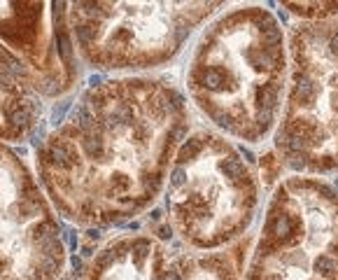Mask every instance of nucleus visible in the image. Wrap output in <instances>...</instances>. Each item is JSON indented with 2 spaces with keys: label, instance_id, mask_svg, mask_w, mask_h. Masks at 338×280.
<instances>
[{
  "label": "nucleus",
  "instance_id": "6e6552de",
  "mask_svg": "<svg viewBox=\"0 0 338 280\" xmlns=\"http://www.w3.org/2000/svg\"><path fill=\"white\" fill-rule=\"evenodd\" d=\"M65 2H0V66L42 96L77 79Z\"/></svg>",
  "mask_w": 338,
  "mask_h": 280
},
{
  "label": "nucleus",
  "instance_id": "423d86ee",
  "mask_svg": "<svg viewBox=\"0 0 338 280\" xmlns=\"http://www.w3.org/2000/svg\"><path fill=\"white\" fill-rule=\"evenodd\" d=\"M245 280H338V189L310 175L276 187Z\"/></svg>",
  "mask_w": 338,
  "mask_h": 280
},
{
  "label": "nucleus",
  "instance_id": "f257e3e1",
  "mask_svg": "<svg viewBox=\"0 0 338 280\" xmlns=\"http://www.w3.org/2000/svg\"><path fill=\"white\" fill-rule=\"evenodd\" d=\"M189 131L187 101L152 77L91 87L37 149V171L56 210L87 227L143 212L168 180Z\"/></svg>",
  "mask_w": 338,
  "mask_h": 280
},
{
  "label": "nucleus",
  "instance_id": "7ed1b4c3",
  "mask_svg": "<svg viewBox=\"0 0 338 280\" xmlns=\"http://www.w3.org/2000/svg\"><path fill=\"white\" fill-rule=\"evenodd\" d=\"M166 208L184 243L219 250L241 238L257 217V175L224 136L194 131L168 171Z\"/></svg>",
  "mask_w": 338,
  "mask_h": 280
},
{
  "label": "nucleus",
  "instance_id": "9d476101",
  "mask_svg": "<svg viewBox=\"0 0 338 280\" xmlns=\"http://www.w3.org/2000/svg\"><path fill=\"white\" fill-rule=\"evenodd\" d=\"M42 112L35 91L0 66V140L24 138Z\"/></svg>",
  "mask_w": 338,
  "mask_h": 280
},
{
  "label": "nucleus",
  "instance_id": "0eeeda50",
  "mask_svg": "<svg viewBox=\"0 0 338 280\" xmlns=\"http://www.w3.org/2000/svg\"><path fill=\"white\" fill-rule=\"evenodd\" d=\"M63 266L52 206L21 159L0 142V280H56Z\"/></svg>",
  "mask_w": 338,
  "mask_h": 280
},
{
  "label": "nucleus",
  "instance_id": "1a4fd4ad",
  "mask_svg": "<svg viewBox=\"0 0 338 280\" xmlns=\"http://www.w3.org/2000/svg\"><path fill=\"white\" fill-rule=\"evenodd\" d=\"M87 280H238L229 254H191L154 236H122L91 262Z\"/></svg>",
  "mask_w": 338,
  "mask_h": 280
},
{
  "label": "nucleus",
  "instance_id": "9b49d317",
  "mask_svg": "<svg viewBox=\"0 0 338 280\" xmlns=\"http://www.w3.org/2000/svg\"><path fill=\"white\" fill-rule=\"evenodd\" d=\"M292 14L301 17V21H327L338 19V2H287Z\"/></svg>",
  "mask_w": 338,
  "mask_h": 280
},
{
  "label": "nucleus",
  "instance_id": "f03ea898",
  "mask_svg": "<svg viewBox=\"0 0 338 280\" xmlns=\"http://www.w3.org/2000/svg\"><path fill=\"white\" fill-rule=\"evenodd\" d=\"M289 52L268 9L224 12L203 31L187 70L194 105L224 136L259 142L277 126Z\"/></svg>",
  "mask_w": 338,
  "mask_h": 280
},
{
  "label": "nucleus",
  "instance_id": "20e7f679",
  "mask_svg": "<svg viewBox=\"0 0 338 280\" xmlns=\"http://www.w3.org/2000/svg\"><path fill=\"white\" fill-rule=\"evenodd\" d=\"M289 84L276 126V157L301 175L338 171V19L289 31Z\"/></svg>",
  "mask_w": 338,
  "mask_h": 280
},
{
  "label": "nucleus",
  "instance_id": "39448f33",
  "mask_svg": "<svg viewBox=\"0 0 338 280\" xmlns=\"http://www.w3.org/2000/svg\"><path fill=\"white\" fill-rule=\"evenodd\" d=\"M68 24L84 61L100 70H145L173 61L224 2H72Z\"/></svg>",
  "mask_w": 338,
  "mask_h": 280
}]
</instances>
